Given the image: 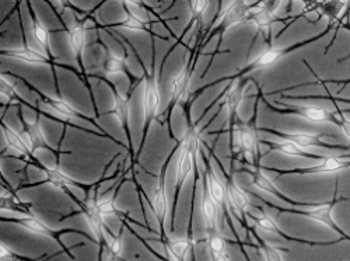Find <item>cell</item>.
Instances as JSON below:
<instances>
[{"mask_svg": "<svg viewBox=\"0 0 350 261\" xmlns=\"http://www.w3.org/2000/svg\"><path fill=\"white\" fill-rule=\"evenodd\" d=\"M180 156L177 160V171H175L174 182V199H172V212H171V232L175 230V214H177L178 199L183 191L184 184L193 169L198 167V153H199V129L189 123V127L181 139Z\"/></svg>", "mask_w": 350, "mask_h": 261, "instance_id": "obj_1", "label": "cell"}, {"mask_svg": "<svg viewBox=\"0 0 350 261\" xmlns=\"http://www.w3.org/2000/svg\"><path fill=\"white\" fill-rule=\"evenodd\" d=\"M258 199H260L264 204L272 210H276L279 214H291V215H300V216H306L314 222H318L323 226L334 230L335 234H338L340 240H347L350 242V235H347L343 229H340V226L336 223L332 212L334 208L339 204V202H345V201H350V198H343V197H338V194H335V197L329 201V202H324V204H315L314 207H311L310 210H299L296 207L293 208H286V207H278L272 202H269L268 199H265L262 195L254 194Z\"/></svg>", "mask_w": 350, "mask_h": 261, "instance_id": "obj_2", "label": "cell"}, {"mask_svg": "<svg viewBox=\"0 0 350 261\" xmlns=\"http://www.w3.org/2000/svg\"><path fill=\"white\" fill-rule=\"evenodd\" d=\"M331 30H332V27L329 25L325 32L319 33L318 36H315V37H312V38L304 40V41H301V42H297V44H293V45H288V47H278V48H276V47H269V48H267L265 51H262V52L255 58V60H252L248 65H245L237 75H232V76L226 77V79H223V80H232V82H234V80H239V79H241V77H244V76H247V75H250V73H252V72H256V71H259V69H265V68H268V66H272L273 64H276L278 61H280L282 58L287 56L288 53L295 52V51H297V49H300V48H304V47L312 44V42L319 41L321 38L325 37Z\"/></svg>", "mask_w": 350, "mask_h": 261, "instance_id": "obj_3", "label": "cell"}, {"mask_svg": "<svg viewBox=\"0 0 350 261\" xmlns=\"http://www.w3.org/2000/svg\"><path fill=\"white\" fill-rule=\"evenodd\" d=\"M161 107V93L159 87V76L156 73L154 62L152 64V72L144 71V90H143V131L137 156L142 153L143 147L148 139L153 121L159 117Z\"/></svg>", "mask_w": 350, "mask_h": 261, "instance_id": "obj_4", "label": "cell"}, {"mask_svg": "<svg viewBox=\"0 0 350 261\" xmlns=\"http://www.w3.org/2000/svg\"><path fill=\"white\" fill-rule=\"evenodd\" d=\"M259 93H260V100L265 103V105L278 114L282 115H297V117H301L310 123L314 124H332L338 125L339 121V108L336 111H329L324 107L319 105H307V104H284L282 101H276V104L282 107H276L268 101L265 95L262 93V89L259 87Z\"/></svg>", "mask_w": 350, "mask_h": 261, "instance_id": "obj_5", "label": "cell"}, {"mask_svg": "<svg viewBox=\"0 0 350 261\" xmlns=\"http://www.w3.org/2000/svg\"><path fill=\"white\" fill-rule=\"evenodd\" d=\"M2 222H8V223H14V225H18L27 230L33 232V234H37V235H41V236H46V238H51L53 240H56V243L59 245L64 250V253H66L72 260H76V257L72 254V250L77 249V247H81L83 245H77V246H72V247H66V245L61 240L64 235H68V234H77L85 239H89L92 242H96L93 240L89 234H85V232L83 230H79V229H72V227H65V229H61V230H55L52 229L51 226H48L44 221H41L40 218H37L36 215H27V216H20V218H2Z\"/></svg>", "mask_w": 350, "mask_h": 261, "instance_id": "obj_6", "label": "cell"}, {"mask_svg": "<svg viewBox=\"0 0 350 261\" xmlns=\"http://www.w3.org/2000/svg\"><path fill=\"white\" fill-rule=\"evenodd\" d=\"M260 132L271 134L282 140L293 142L299 147L304 149L311 148H319V149H327V151H340V152H350V147L346 145H338V143H329L325 139L327 138H335L334 135L328 134H308V132H283L273 128H258Z\"/></svg>", "mask_w": 350, "mask_h": 261, "instance_id": "obj_7", "label": "cell"}, {"mask_svg": "<svg viewBox=\"0 0 350 261\" xmlns=\"http://www.w3.org/2000/svg\"><path fill=\"white\" fill-rule=\"evenodd\" d=\"M260 100V95L258 93L256 96V103H255V112L252 115V119L250 123L243 124L239 121L236 125V132H237V139H239V153H241L245 159L250 160L251 164L256 166L258 159L260 158L259 155V138H258V127H256V114H258V103ZM232 136V135H231Z\"/></svg>", "mask_w": 350, "mask_h": 261, "instance_id": "obj_8", "label": "cell"}, {"mask_svg": "<svg viewBox=\"0 0 350 261\" xmlns=\"http://www.w3.org/2000/svg\"><path fill=\"white\" fill-rule=\"evenodd\" d=\"M350 169V153L340 156H325L318 164L308 167H297V169H265L267 171H275L279 176H288V174H300V176H308V174H332Z\"/></svg>", "mask_w": 350, "mask_h": 261, "instance_id": "obj_9", "label": "cell"}, {"mask_svg": "<svg viewBox=\"0 0 350 261\" xmlns=\"http://www.w3.org/2000/svg\"><path fill=\"white\" fill-rule=\"evenodd\" d=\"M37 167H40L44 173H45V180L33 186V187H37V186H41V184H51L52 187L61 190L62 192H65L75 204H77L79 207L83 206V202H80L75 195L73 192L70 191L72 187H76V188H80L81 191H84L87 195H89V191H90V187L89 186H84L83 183H79L76 182L75 179H72L70 176H68V174L59 167V166H55V167H48V166H42L40 163H36Z\"/></svg>", "mask_w": 350, "mask_h": 261, "instance_id": "obj_10", "label": "cell"}, {"mask_svg": "<svg viewBox=\"0 0 350 261\" xmlns=\"http://www.w3.org/2000/svg\"><path fill=\"white\" fill-rule=\"evenodd\" d=\"M178 149V147L175 148L171 155L167 158V160L164 162V164L161 166L160 174H159V186L154 191V197L153 201L150 202V207L153 210V214L156 215V219L159 222V227H160V239H165L167 238V232H165V223H167V216H168V195H167V180H165V174H167V169L170 164V160L172 158V155L175 153V151Z\"/></svg>", "mask_w": 350, "mask_h": 261, "instance_id": "obj_11", "label": "cell"}, {"mask_svg": "<svg viewBox=\"0 0 350 261\" xmlns=\"http://www.w3.org/2000/svg\"><path fill=\"white\" fill-rule=\"evenodd\" d=\"M280 2H265V3H258L252 5L250 10L248 20L252 23L259 33L264 34L265 41L272 47L271 41V33H272V25L276 21V12L280 8Z\"/></svg>", "mask_w": 350, "mask_h": 261, "instance_id": "obj_12", "label": "cell"}, {"mask_svg": "<svg viewBox=\"0 0 350 261\" xmlns=\"http://www.w3.org/2000/svg\"><path fill=\"white\" fill-rule=\"evenodd\" d=\"M250 176H251V180H252V186H255L258 190H260L262 192H267L269 195H273L276 198H279L280 201L286 202L287 206L290 207H314L315 204H312V202H301V201H295L291 199L288 197H286L278 187L276 184L267 176L265 174V169L260 167L259 164L254 166V167H247L245 169Z\"/></svg>", "mask_w": 350, "mask_h": 261, "instance_id": "obj_13", "label": "cell"}, {"mask_svg": "<svg viewBox=\"0 0 350 261\" xmlns=\"http://www.w3.org/2000/svg\"><path fill=\"white\" fill-rule=\"evenodd\" d=\"M202 159H203V163H205V170H203V173H202V177L205 179V182L208 184V188L211 191V195L213 197V199L216 201V204L223 211L228 223L231 225V221H230L231 218H230V214H228L230 206H228V198H227V187L220 180V177L217 176V173L215 171V169L212 166V162L203 155H202Z\"/></svg>", "mask_w": 350, "mask_h": 261, "instance_id": "obj_14", "label": "cell"}, {"mask_svg": "<svg viewBox=\"0 0 350 261\" xmlns=\"http://www.w3.org/2000/svg\"><path fill=\"white\" fill-rule=\"evenodd\" d=\"M258 210L260 211V215H254V214L248 212V218H251V219L255 222V225H256L258 227H260L262 230L268 232V234H273V235L279 236L280 239H283V240H286V242H296V243L307 245V246H311V247H314V246H334V245H336V243L340 242V239H338V240H335V242H310V240H304V239H300V238L290 236V235L286 234V232H283V230L279 227V225L276 223V221H275L273 218H271V216L264 211V208H262V207L259 206Z\"/></svg>", "mask_w": 350, "mask_h": 261, "instance_id": "obj_15", "label": "cell"}, {"mask_svg": "<svg viewBox=\"0 0 350 261\" xmlns=\"http://www.w3.org/2000/svg\"><path fill=\"white\" fill-rule=\"evenodd\" d=\"M18 120L21 123V136L24 138L28 149L31 151L33 155L40 149L48 151L51 153H56V151L51 147V145L46 140V138H45V134H44L42 127H41L40 117L36 120V123H30V121H27L24 119L23 111L18 110Z\"/></svg>", "mask_w": 350, "mask_h": 261, "instance_id": "obj_16", "label": "cell"}, {"mask_svg": "<svg viewBox=\"0 0 350 261\" xmlns=\"http://www.w3.org/2000/svg\"><path fill=\"white\" fill-rule=\"evenodd\" d=\"M226 187H227V198H228V206L230 210L232 211V214L236 215V218L240 221L241 226L247 229V232L250 230V226L247 223V216H248V210L251 207V202L248 198V194L236 183V180L232 179L231 176L227 177L226 182Z\"/></svg>", "mask_w": 350, "mask_h": 261, "instance_id": "obj_17", "label": "cell"}, {"mask_svg": "<svg viewBox=\"0 0 350 261\" xmlns=\"http://www.w3.org/2000/svg\"><path fill=\"white\" fill-rule=\"evenodd\" d=\"M192 69H193V62L189 58V61L185 62L183 69L171 79V83H170V105H168V112H167L168 120H170V115H171L174 107L177 105L180 101H183L188 95Z\"/></svg>", "mask_w": 350, "mask_h": 261, "instance_id": "obj_18", "label": "cell"}, {"mask_svg": "<svg viewBox=\"0 0 350 261\" xmlns=\"http://www.w3.org/2000/svg\"><path fill=\"white\" fill-rule=\"evenodd\" d=\"M248 89V80H240L237 83L231 82L230 89L226 95L224 105L227 108V123H228V132L232 135L236 128V123H239V108L243 103L245 92Z\"/></svg>", "mask_w": 350, "mask_h": 261, "instance_id": "obj_19", "label": "cell"}, {"mask_svg": "<svg viewBox=\"0 0 350 261\" xmlns=\"http://www.w3.org/2000/svg\"><path fill=\"white\" fill-rule=\"evenodd\" d=\"M105 82L108 83L109 89L112 92V108L108 111V114H112L116 117V120H118V123L121 124V127L124 128L125 134H126V138H128V143H129V152L132 153V136H131V127H129V123H131V107H129V99H125L122 97V95H120L118 89H116L115 84L105 79Z\"/></svg>", "mask_w": 350, "mask_h": 261, "instance_id": "obj_20", "label": "cell"}, {"mask_svg": "<svg viewBox=\"0 0 350 261\" xmlns=\"http://www.w3.org/2000/svg\"><path fill=\"white\" fill-rule=\"evenodd\" d=\"M31 89H33V90H36V92L40 95V97H41V100L45 103V105L51 107L56 114L62 115V119H65V120H80V121L89 123V124L94 125V128H101V127H100L94 120H92L90 117H85L84 114H81L79 110H76V108H75L70 103H68L66 100H64V99H53V97H49V96H46V95L41 93L40 90L34 89V87H31Z\"/></svg>", "mask_w": 350, "mask_h": 261, "instance_id": "obj_21", "label": "cell"}, {"mask_svg": "<svg viewBox=\"0 0 350 261\" xmlns=\"http://www.w3.org/2000/svg\"><path fill=\"white\" fill-rule=\"evenodd\" d=\"M251 8L252 5H247L245 2H230L223 12L221 21L216 28V32L223 36L231 27L245 23L248 20Z\"/></svg>", "mask_w": 350, "mask_h": 261, "instance_id": "obj_22", "label": "cell"}, {"mask_svg": "<svg viewBox=\"0 0 350 261\" xmlns=\"http://www.w3.org/2000/svg\"><path fill=\"white\" fill-rule=\"evenodd\" d=\"M260 145H265L268 147L269 151H276L280 152L288 158H300V159H312V160H318L321 162L325 156H321L317 153H312L308 149H304L299 145L293 143V142H288V140H269V139H264L260 138L259 139Z\"/></svg>", "mask_w": 350, "mask_h": 261, "instance_id": "obj_23", "label": "cell"}, {"mask_svg": "<svg viewBox=\"0 0 350 261\" xmlns=\"http://www.w3.org/2000/svg\"><path fill=\"white\" fill-rule=\"evenodd\" d=\"M202 215L203 221H205V226L208 234H215L219 232L217 223H219V206L216 201L211 195V191L208 188V184L205 179L202 177Z\"/></svg>", "mask_w": 350, "mask_h": 261, "instance_id": "obj_24", "label": "cell"}, {"mask_svg": "<svg viewBox=\"0 0 350 261\" xmlns=\"http://www.w3.org/2000/svg\"><path fill=\"white\" fill-rule=\"evenodd\" d=\"M0 55L5 58H13V60L25 62V64H31V65H44V66H53V62L49 60V58L44 53L40 52L31 47H25L23 48H10V49H2L0 51Z\"/></svg>", "mask_w": 350, "mask_h": 261, "instance_id": "obj_25", "label": "cell"}, {"mask_svg": "<svg viewBox=\"0 0 350 261\" xmlns=\"http://www.w3.org/2000/svg\"><path fill=\"white\" fill-rule=\"evenodd\" d=\"M85 25L81 24V23H75L72 24L69 28H68V41H69V45L72 48V52L76 58V61L79 62L80 65V69L83 73L84 72V64H83V53H84V49H85V42H87V38H85Z\"/></svg>", "mask_w": 350, "mask_h": 261, "instance_id": "obj_26", "label": "cell"}, {"mask_svg": "<svg viewBox=\"0 0 350 261\" xmlns=\"http://www.w3.org/2000/svg\"><path fill=\"white\" fill-rule=\"evenodd\" d=\"M157 242L163 245L165 253H168L174 261H187V256L192 254V249L195 246V240L191 236H187L183 239H175V240L165 238V239H159Z\"/></svg>", "mask_w": 350, "mask_h": 261, "instance_id": "obj_27", "label": "cell"}, {"mask_svg": "<svg viewBox=\"0 0 350 261\" xmlns=\"http://www.w3.org/2000/svg\"><path fill=\"white\" fill-rule=\"evenodd\" d=\"M27 8H28V12H30V16H31V25H33L34 38L38 42V45L41 47V49H44L45 55L53 62L55 55H53L52 48H51V33H49L48 28L44 25V23L38 18V16L34 12V9L31 8V5L28 3Z\"/></svg>", "mask_w": 350, "mask_h": 261, "instance_id": "obj_28", "label": "cell"}, {"mask_svg": "<svg viewBox=\"0 0 350 261\" xmlns=\"http://www.w3.org/2000/svg\"><path fill=\"white\" fill-rule=\"evenodd\" d=\"M2 134H3V138H5L6 145H8V147H9L13 152H16L20 158H25V159H28V160L33 159L34 162H37V160L34 159V155L31 153V151L28 149L27 143H25L24 138L21 136V134L16 132L13 128H10L9 125H6L5 121H2Z\"/></svg>", "mask_w": 350, "mask_h": 261, "instance_id": "obj_29", "label": "cell"}, {"mask_svg": "<svg viewBox=\"0 0 350 261\" xmlns=\"http://www.w3.org/2000/svg\"><path fill=\"white\" fill-rule=\"evenodd\" d=\"M103 69H104V73L107 76L125 73L131 77V75L128 72V66H126V56H120V55H116L111 51H107V56L104 60Z\"/></svg>", "mask_w": 350, "mask_h": 261, "instance_id": "obj_30", "label": "cell"}, {"mask_svg": "<svg viewBox=\"0 0 350 261\" xmlns=\"http://www.w3.org/2000/svg\"><path fill=\"white\" fill-rule=\"evenodd\" d=\"M248 234L252 235V238H254L255 242H256V243H255V245H256V249L262 253V256L265 257L267 261H283L282 251H288L287 249H278V247H275V246L267 243L264 239H262V238L256 234V232H255L252 227H250Z\"/></svg>", "mask_w": 350, "mask_h": 261, "instance_id": "obj_31", "label": "cell"}, {"mask_svg": "<svg viewBox=\"0 0 350 261\" xmlns=\"http://www.w3.org/2000/svg\"><path fill=\"white\" fill-rule=\"evenodd\" d=\"M118 27L126 28V30L135 32V33H148V34H153L152 28H150V23L146 21L143 18H140L139 16L133 14L132 12H129L126 9V18L121 23L116 24Z\"/></svg>", "mask_w": 350, "mask_h": 261, "instance_id": "obj_32", "label": "cell"}, {"mask_svg": "<svg viewBox=\"0 0 350 261\" xmlns=\"http://www.w3.org/2000/svg\"><path fill=\"white\" fill-rule=\"evenodd\" d=\"M230 240L226 239L224 236L220 235V232H215V234H208L206 238V245L209 249V253L212 256V258L226 254V249H227V243Z\"/></svg>", "mask_w": 350, "mask_h": 261, "instance_id": "obj_33", "label": "cell"}, {"mask_svg": "<svg viewBox=\"0 0 350 261\" xmlns=\"http://www.w3.org/2000/svg\"><path fill=\"white\" fill-rule=\"evenodd\" d=\"M0 95H2V101H8L10 104L13 103H24V100L20 97L16 86L6 79L5 75L0 77Z\"/></svg>", "mask_w": 350, "mask_h": 261, "instance_id": "obj_34", "label": "cell"}, {"mask_svg": "<svg viewBox=\"0 0 350 261\" xmlns=\"http://www.w3.org/2000/svg\"><path fill=\"white\" fill-rule=\"evenodd\" d=\"M116 192H118V191H116ZM116 192H115L111 198L98 201V202H97V208H98V211H100V214H101L103 216H116V218H120V219L125 221V218H124L125 214H124L121 210H118V207H116V204H115V201H116Z\"/></svg>", "mask_w": 350, "mask_h": 261, "instance_id": "obj_35", "label": "cell"}, {"mask_svg": "<svg viewBox=\"0 0 350 261\" xmlns=\"http://www.w3.org/2000/svg\"><path fill=\"white\" fill-rule=\"evenodd\" d=\"M189 6L192 13V21L189 24L192 25L193 21L200 23L202 18L205 17V13L209 8V2H206V0H192V2H189Z\"/></svg>", "mask_w": 350, "mask_h": 261, "instance_id": "obj_36", "label": "cell"}, {"mask_svg": "<svg viewBox=\"0 0 350 261\" xmlns=\"http://www.w3.org/2000/svg\"><path fill=\"white\" fill-rule=\"evenodd\" d=\"M0 258H2V261H6V260H12V261H41L44 257L37 258V260L28 258V257L17 254L10 247H8L5 243H2V246H0Z\"/></svg>", "mask_w": 350, "mask_h": 261, "instance_id": "obj_37", "label": "cell"}, {"mask_svg": "<svg viewBox=\"0 0 350 261\" xmlns=\"http://www.w3.org/2000/svg\"><path fill=\"white\" fill-rule=\"evenodd\" d=\"M284 99L288 100H304V99H319V100H331L334 103H345L350 105V99H343L339 96H334V95H327V96H310V97H293V96H283Z\"/></svg>", "mask_w": 350, "mask_h": 261, "instance_id": "obj_38", "label": "cell"}, {"mask_svg": "<svg viewBox=\"0 0 350 261\" xmlns=\"http://www.w3.org/2000/svg\"><path fill=\"white\" fill-rule=\"evenodd\" d=\"M345 110L339 111V121H338V127L343 131V134L350 139V120L347 117H345Z\"/></svg>", "mask_w": 350, "mask_h": 261, "instance_id": "obj_39", "label": "cell"}, {"mask_svg": "<svg viewBox=\"0 0 350 261\" xmlns=\"http://www.w3.org/2000/svg\"><path fill=\"white\" fill-rule=\"evenodd\" d=\"M328 82H334V83H340V84H342L340 89L336 92V96H338V95H339L342 90H345L346 87L350 84V79H345V80H328Z\"/></svg>", "mask_w": 350, "mask_h": 261, "instance_id": "obj_40", "label": "cell"}, {"mask_svg": "<svg viewBox=\"0 0 350 261\" xmlns=\"http://www.w3.org/2000/svg\"><path fill=\"white\" fill-rule=\"evenodd\" d=\"M343 27H345L346 30L350 33V23H349V21H347V23H345V24H343ZM347 60H350V53H347L346 56H343L339 62H345V61H347Z\"/></svg>", "mask_w": 350, "mask_h": 261, "instance_id": "obj_41", "label": "cell"}, {"mask_svg": "<svg viewBox=\"0 0 350 261\" xmlns=\"http://www.w3.org/2000/svg\"><path fill=\"white\" fill-rule=\"evenodd\" d=\"M213 261H231L230 260V257L227 256V253L226 254H221V256H217V257H215V258H212Z\"/></svg>", "mask_w": 350, "mask_h": 261, "instance_id": "obj_42", "label": "cell"}]
</instances>
